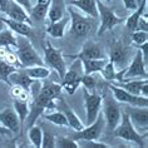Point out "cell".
I'll return each mask as SVG.
<instances>
[{
    "label": "cell",
    "mask_w": 148,
    "mask_h": 148,
    "mask_svg": "<svg viewBox=\"0 0 148 148\" xmlns=\"http://www.w3.org/2000/svg\"><path fill=\"white\" fill-rule=\"evenodd\" d=\"M114 136L118 137L121 139H124V140H128V142H132L137 144L139 147H146V137L147 134H140L136 131L134 125L129 119L128 114L125 112H122V116H121V122L118 123V125L114 128Z\"/></svg>",
    "instance_id": "cell-1"
},
{
    "label": "cell",
    "mask_w": 148,
    "mask_h": 148,
    "mask_svg": "<svg viewBox=\"0 0 148 148\" xmlns=\"http://www.w3.org/2000/svg\"><path fill=\"white\" fill-rule=\"evenodd\" d=\"M18 60L21 68H28V66H34V65H44V60L42 57H39L38 51L33 47L27 36H21L18 39Z\"/></svg>",
    "instance_id": "cell-2"
},
{
    "label": "cell",
    "mask_w": 148,
    "mask_h": 148,
    "mask_svg": "<svg viewBox=\"0 0 148 148\" xmlns=\"http://www.w3.org/2000/svg\"><path fill=\"white\" fill-rule=\"evenodd\" d=\"M57 108V104H55V101H51V99H48L47 97H44L38 92L36 94L33 95V101L32 104L29 107V114L27 117V122L28 127H32V125L35 124L36 119L44 113L45 109H54Z\"/></svg>",
    "instance_id": "cell-3"
},
{
    "label": "cell",
    "mask_w": 148,
    "mask_h": 148,
    "mask_svg": "<svg viewBox=\"0 0 148 148\" xmlns=\"http://www.w3.org/2000/svg\"><path fill=\"white\" fill-rule=\"evenodd\" d=\"M102 106H103V117H104V121L107 122V128H108L109 132H113L114 128L121 122L122 112H121L119 104L114 99L113 95L106 94L103 97Z\"/></svg>",
    "instance_id": "cell-4"
},
{
    "label": "cell",
    "mask_w": 148,
    "mask_h": 148,
    "mask_svg": "<svg viewBox=\"0 0 148 148\" xmlns=\"http://www.w3.org/2000/svg\"><path fill=\"white\" fill-rule=\"evenodd\" d=\"M44 63L47 64L48 68L54 69L60 78H63L64 73L66 72L64 55H63L62 50L54 48L48 40L45 42V47H44Z\"/></svg>",
    "instance_id": "cell-5"
},
{
    "label": "cell",
    "mask_w": 148,
    "mask_h": 148,
    "mask_svg": "<svg viewBox=\"0 0 148 148\" xmlns=\"http://www.w3.org/2000/svg\"><path fill=\"white\" fill-rule=\"evenodd\" d=\"M97 8H98V18H101V24H99L98 35H102L103 33L112 30V29L118 24H122L124 21V19H122L113 12L112 8L107 6L106 4H103L102 0H97Z\"/></svg>",
    "instance_id": "cell-6"
},
{
    "label": "cell",
    "mask_w": 148,
    "mask_h": 148,
    "mask_svg": "<svg viewBox=\"0 0 148 148\" xmlns=\"http://www.w3.org/2000/svg\"><path fill=\"white\" fill-rule=\"evenodd\" d=\"M83 68H82V62L79 59H74L72 68L66 69L62 78V88L68 92V94H74L75 90L80 86V79L83 75Z\"/></svg>",
    "instance_id": "cell-7"
},
{
    "label": "cell",
    "mask_w": 148,
    "mask_h": 148,
    "mask_svg": "<svg viewBox=\"0 0 148 148\" xmlns=\"http://www.w3.org/2000/svg\"><path fill=\"white\" fill-rule=\"evenodd\" d=\"M83 99H84V107H86V124H90L97 119L99 110L102 107L103 97L97 94L95 92H89L83 87Z\"/></svg>",
    "instance_id": "cell-8"
},
{
    "label": "cell",
    "mask_w": 148,
    "mask_h": 148,
    "mask_svg": "<svg viewBox=\"0 0 148 148\" xmlns=\"http://www.w3.org/2000/svg\"><path fill=\"white\" fill-rule=\"evenodd\" d=\"M66 13H69L70 23H72L70 33H73L75 36H84L89 33L92 25H93L92 24V18L82 15L72 6H66Z\"/></svg>",
    "instance_id": "cell-9"
},
{
    "label": "cell",
    "mask_w": 148,
    "mask_h": 148,
    "mask_svg": "<svg viewBox=\"0 0 148 148\" xmlns=\"http://www.w3.org/2000/svg\"><path fill=\"white\" fill-rule=\"evenodd\" d=\"M147 77H148L147 64L144 63V59H143V55H142V53H140V50L137 49L136 55H134V58H133L132 63L124 70L123 80H122V82L131 80V79H134V78L146 79Z\"/></svg>",
    "instance_id": "cell-10"
},
{
    "label": "cell",
    "mask_w": 148,
    "mask_h": 148,
    "mask_svg": "<svg viewBox=\"0 0 148 148\" xmlns=\"http://www.w3.org/2000/svg\"><path fill=\"white\" fill-rule=\"evenodd\" d=\"M109 89L113 93L114 99L119 103H124V104L133 106V107H147L148 106V99L146 97L134 95L127 90H124L123 88L114 86V84H110Z\"/></svg>",
    "instance_id": "cell-11"
},
{
    "label": "cell",
    "mask_w": 148,
    "mask_h": 148,
    "mask_svg": "<svg viewBox=\"0 0 148 148\" xmlns=\"http://www.w3.org/2000/svg\"><path fill=\"white\" fill-rule=\"evenodd\" d=\"M103 128H104V117L102 114H98L97 119L93 123L86 125L83 129H80L72 137L75 140H90V139H99L102 136Z\"/></svg>",
    "instance_id": "cell-12"
},
{
    "label": "cell",
    "mask_w": 148,
    "mask_h": 148,
    "mask_svg": "<svg viewBox=\"0 0 148 148\" xmlns=\"http://www.w3.org/2000/svg\"><path fill=\"white\" fill-rule=\"evenodd\" d=\"M72 59H101V58H106L104 51L101 48V45L94 42H87L83 45L82 50L75 55H68Z\"/></svg>",
    "instance_id": "cell-13"
},
{
    "label": "cell",
    "mask_w": 148,
    "mask_h": 148,
    "mask_svg": "<svg viewBox=\"0 0 148 148\" xmlns=\"http://www.w3.org/2000/svg\"><path fill=\"white\" fill-rule=\"evenodd\" d=\"M0 124L8 128L12 133H18L20 131V119L13 108H5L0 112Z\"/></svg>",
    "instance_id": "cell-14"
},
{
    "label": "cell",
    "mask_w": 148,
    "mask_h": 148,
    "mask_svg": "<svg viewBox=\"0 0 148 148\" xmlns=\"http://www.w3.org/2000/svg\"><path fill=\"white\" fill-rule=\"evenodd\" d=\"M125 113L128 114L129 119L132 123H136L138 127L143 128L144 131H147L148 125V109L147 107H139V108H132L131 106L125 107Z\"/></svg>",
    "instance_id": "cell-15"
},
{
    "label": "cell",
    "mask_w": 148,
    "mask_h": 148,
    "mask_svg": "<svg viewBox=\"0 0 148 148\" xmlns=\"http://www.w3.org/2000/svg\"><path fill=\"white\" fill-rule=\"evenodd\" d=\"M4 15L9 19H13V20H18V21H23V23H27V24H30L33 23L30 15L28 14V12L25 10L23 6L19 5L18 3H15L14 0H10V4L6 9V12L4 13Z\"/></svg>",
    "instance_id": "cell-16"
},
{
    "label": "cell",
    "mask_w": 148,
    "mask_h": 148,
    "mask_svg": "<svg viewBox=\"0 0 148 148\" xmlns=\"http://www.w3.org/2000/svg\"><path fill=\"white\" fill-rule=\"evenodd\" d=\"M0 19L3 20V23L6 25V28H9L12 32H14L15 34L20 35V36H29L33 35V29L30 24L23 23V21H18V20H13L9 19L6 16H0Z\"/></svg>",
    "instance_id": "cell-17"
},
{
    "label": "cell",
    "mask_w": 148,
    "mask_h": 148,
    "mask_svg": "<svg viewBox=\"0 0 148 148\" xmlns=\"http://www.w3.org/2000/svg\"><path fill=\"white\" fill-rule=\"evenodd\" d=\"M58 99H59V101H60V103H62V107H63V110H62V112L64 113L66 121H68V127L73 128L75 132H78V131H80V129H83L84 127H86L83 122L79 119V117L75 114V112H74V110L69 107L68 103H66L64 99L62 98V95H60V97H59Z\"/></svg>",
    "instance_id": "cell-18"
},
{
    "label": "cell",
    "mask_w": 148,
    "mask_h": 148,
    "mask_svg": "<svg viewBox=\"0 0 148 148\" xmlns=\"http://www.w3.org/2000/svg\"><path fill=\"white\" fill-rule=\"evenodd\" d=\"M35 80L32 79L28 75L27 73L20 69H16L9 75V86H18V87H21L23 89L25 90H30V87L32 84L34 83Z\"/></svg>",
    "instance_id": "cell-19"
},
{
    "label": "cell",
    "mask_w": 148,
    "mask_h": 148,
    "mask_svg": "<svg viewBox=\"0 0 148 148\" xmlns=\"http://www.w3.org/2000/svg\"><path fill=\"white\" fill-rule=\"evenodd\" d=\"M70 6L82 10L87 16L92 19H98V8L97 0H70Z\"/></svg>",
    "instance_id": "cell-20"
},
{
    "label": "cell",
    "mask_w": 148,
    "mask_h": 148,
    "mask_svg": "<svg viewBox=\"0 0 148 148\" xmlns=\"http://www.w3.org/2000/svg\"><path fill=\"white\" fill-rule=\"evenodd\" d=\"M70 23V18L69 16H64L60 20H57V21H51V23L47 27V34L50 35L51 38H55V39H59V38H63L65 34V29L68 27V24Z\"/></svg>",
    "instance_id": "cell-21"
},
{
    "label": "cell",
    "mask_w": 148,
    "mask_h": 148,
    "mask_svg": "<svg viewBox=\"0 0 148 148\" xmlns=\"http://www.w3.org/2000/svg\"><path fill=\"white\" fill-rule=\"evenodd\" d=\"M65 14H66L65 0H51L49 5V10H48V14H47L50 23L51 21L60 20L62 18L65 16Z\"/></svg>",
    "instance_id": "cell-22"
},
{
    "label": "cell",
    "mask_w": 148,
    "mask_h": 148,
    "mask_svg": "<svg viewBox=\"0 0 148 148\" xmlns=\"http://www.w3.org/2000/svg\"><path fill=\"white\" fill-rule=\"evenodd\" d=\"M108 59L114 65L124 64L125 59H127V49H125V47L121 42H114L112 48H110V54Z\"/></svg>",
    "instance_id": "cell-23"
},
{
    "label": "cell",
    "mask_w": 148,
    "mask_h": 148,
    "mask_svg": "<svg viewBox=\"0 0 148 148\" xmlns=\"http://www.w3.org/2000/svg\"><path fill=\"white\" fill-rule=\"evenodd\" d=\"M80 60V59H79ZM82 68L84 74H95L101 73L103 66L108 62L107 58H101V59H82Z\"/></svg>",
    "instance_id": "cell-24"
},
{
    "label": "cell",
    "mask_w": 148,
    "mask_h": 148,
    "mask_svg": "<svg viewBox=\"0 0 148 148\" xmlns=\"http://www.w3.org/2000/svg\"><path fill=\"white\" fill-rule=\"evenodd\" d=\"M51 0H38L36 4L33 6L29 12V15H30L32 20L35 21H43L45 19L48 10H49V5H50Z\"/></svg>",
    "instance_id": "cell-25"
},
{
    "label": "cell",
    "mask_w": 148,
    "mask_h": 148,
    "mask_svg": "<svg viewBox=\"0 0 148 148\" xmlns=\"http://www.w3.org/2000/svg\"><path fill=\"white\" fill-rule=\"evenodd\" d=\"M62 90L63 88L60 84L54 83V82H48L44 83L39 89V93L47 97L48 99H51V101H57V99L62 95Z\"/></svg>",
    "instance_id": "cell-26"
},
{
    "label": "cell",
    "mask_w": 148,
    "mask_h": 148,
    "mask_svg": "<svg viewBox=\"0 0 148 148\" xmlns=\"http://www.w3.org/2000/svg\"><path fill=\"white\" fill-rule=\"evenodd\" d=\"M124 70H121V72H117L116 70V65L113 64L112 62L108 59V62L106 63V65L103 66L102 69V75L103 78L106 80H108V82H114V80H117V82H122L123 80V74H124Z\"/></svg>",
    "instance_id": "cell-27"
},
{
    "label": "cell",
    "mask_w": 148,
    "mask_h": 148,
    "mask_svg": "<svg viewBox=\"0 0 148 148\" xmlns=\"http://www.w3.org/2000/svg\"><path fill=\"white\" fill-rule=\"evenodd\" d=\"M23 69L34 80L47 79L50 75V68H48L45 65H34V66H28V68H23Z\"/></svg>",
    "instance_id": "cell-28"
},
{
    "label": "cell",
    "mask_w": 148,
    "mask_h": 148,
    "mask_svg": "<svg viewBox=\"0 0 148 148\" xmlns=\"http://www.w3.org/2000/svg\"><path fill=\"white\" fill-rule=\"evenodd\" d=\"M146 6H147V0H143V1L138 5V8L136 10H133L131 15L125 19V27H127L129 30H136L137 23H138L139 18L143 15L144 10H146Z\"/></svg>",
    "instance_id": "cell-29"
},
{
    "label": "cell",
    "mask_w": 148,
    "mask_h": 148,
    "mask_svg": "<svg viewBox=\"0 0 148 148\" xmlns=\"http://www.w3.org/2000/svg\"><path fill=\"white\" fill-rule=\"evenodd\" d=\"M148 82V78L146 79H139V80H134V79H131V80H125V82H121V88H123L124 90L129 92V93L134 94V95H140V88L144 83Z\"/></svg>",
    "instance_id": "cell-30"
},
{
    "label": "cell",
    "mask_w": 148,
    "mask_h": 148,
    "mask_svg": "<svg viewBox=\"0 0 148 148\" xmlns=\"http://www.w3.org/2000/svg\"><path fill=\"white\" fill-rule=\"evenodd\" d=\"M18 45V39L9 28H4L0 32V48L1 47H15Z\"/></svg>",
    "instance_id": "cell-31"
},
{
    "label": "cell",
    "mask_w": 148,
    "mask_h": 148,
    "mask_svg": "<svg viewBox=\"0 0 148 148\" xmlns=\"http://www.w3.org/2000/svg\"><path fill=\"white\" fill-rule=\"evenodd\" d=\"M14 110L16 112L18 117L20 119V123H24L29 114V104L28 101H20V99H14Z\"/></svg>",
    "instance_id": "cell-32"
},
{
    "label": "cell",
    "mask_w": 148,
    "mask_h": 148,
    "mask_svg": "<svg viewBox=\"0 0 148 148\" xmlns=\"http://www.w3.org/2000/svg\"><path fill=\"white\" fill-rule=\"evenodd\" d=\"M28 137H29V140H30L34 147H36V148L42 147L43 132H42V128L40 127H38V125H32V127H29Z\"/></svg>",
    "instance_id": "cell-33"
},
{
    "label": "cell",
    "mask_w": 148,
    "mask_h": 148,
    "mask_svg": "<svg viewBox=\"0 0 148 148\" xmlns=\"http://www.w3.org/2000/svg\"><path fill=\"white\" fill-rule=\"evenodd\" d=\"M47 121H49L50 123H53L55 125H60V127H68V121L64 116L63 112H51V113H47L43 116Z\"/></svg>",
    "instance_id": "cell-34"
},
{
    "label": "cell",
    "mask_w": 148,
    "mask_h": 148,
    "mask_svg": "<svg viewBox=\"0 0 148 148\" xmlns=\"http://www.w3.org/2000/svg\"><path fill=\"white\" fill-rule=\"evenodd\" d=\"M16 69L18 68L15 65H12L5 60H3V59H0V80L9 84V75Z\"/></svg>",
    "instance_id": "cell-35"
},
{
    "label": "cell",
    "mask_w": 148,
    "mask_h": 148,
    "mask_svg": "<svg viewBox=\"0 0 148 148\" xmlns=\"http://www.w3.org/2000/svg\"><path fill=\"white\" fill-rule=\"evenodd\" d=\"M80 84H83V87L89 92H95L97 78L94 77V74H83L82 79H80Z\"/></svg>",
    "instance_id": "cell-36"
},
{
    "label": "cell",
    "mask_w": 148,
    "mask_h": 148,
    "mask_svg": "<svg viewBox=\"0 0 148 148\" xmlns=\"http://www.w3.org/2000/svg\"><path fill=\"white\" fill-rule=\"evenodd\" d=\"M55 147H63V148H79V144L75 139L68 138V137H59L55 138Z\"/></svg>",
    "instance_id": "cell-37"
},
{
    "label": "cell",
    "mask_w": 148,
    "mask_h": 148,
    "mask_svg": "<svg viewBox=\"0 0 148 148\" xmlns=\"http://www.w3.org/2000/svg\"><path fill=\"white\" fill-rule=\"evenodd\" d=\"M132 40L136 45H142L144 43H148V33L142 30H134L132 34Z\"/></svg>",
    "instance_id": "cell-38"
},
{
    "label": "cell",
    "mask_w": 148,
    "mask_h": 148,
    "mask_svg": "<svg viewBox=\"0 0 148 148\" xmlns=\"http://www.w3.org/2000/svg\"><path fill=\"white\" fill-rule=\"evenodd\" d=\"M79 147H89V148H107L108 144L99 142L98 139H90V140H77Z\"/></svg>",
    "instance_id": "cell-39"
},
{
    "label": "cell",
    "mask_w": 148,
    "mask_h": 148,
    "mask_svg": "<svg viewBox=\"0 0 148 148\" xmlns=\"http://www.w3.org/2000/svg\"><path fill=\"white\" fill-rule=\"evenodd\" d=\"M42 147L44 148H53L55 147V137L50 132L44 131L43 138H42Z\"/></svg>",
    "instance_id": "cell-40"
},
{
    "label": "cell",
    "mask_w": 148,
    "mask_h": 148,
    "mask_svg": "<svg viewBox=\"0 0 148 148\" xmlns=\"http://www.w3.org/2000/svg\"><path fill=\"white\" fill-rule=\"evenodd\" d=\"M136 30H142V32H148V21H147V16H140L138 23H137Z\"/></svg>",
    "instance_id": "cell-41"
},
{
    "label": "cell",
    "mask_w": 148,
    "mask_h": 148,
    "mask_svg": "<svg viewBox=\"0 0 148 148\" xmlns=\"http://www.w3.org/2000/svg\"><path fill=\"white\" fill-rule=\"evenodd\" d=\"M138 49L140 50V53L143 55V59H144V63H148V43H144L142 45H138Z\"/></svg>",
    "instance_id": "cell-42"
},
{
    "label": "cell",
    "mask_w": 148,
    "mask_h": 148,
    "mask_svg": "<svg viewBox=\"0 0 148 148\" xmlns=\"http://www.w3.org/2000/svg\"><path fill=\"white\" fill-rule=\"evenodd\" d=\"M123 4L125 6V9L132 10V12L138 8V4L136 3V0H123Z\"/></svg>",
    "instance_id": "cell-43"
},
{
    "label": "cell",
    "mask_w": 148,
    "mask_h": 148,
    "mask_svg": "<svg viewBox=\"0 0 148 148\" xmlns=\"http://www.w3.org/2000/svg\"><path fill=\"white\" fill-rule=\"evenodd\" d=\"M14 1L18 3L19 5H21L25 10H27V12H30V9H32V3H30V0H14Z\"/></svg>",
    "instance_id": "cell-44"
},
{
    "label": "cell",
    "mask_w": 148,
    "mask_h": 148,
    "mask_svg": "<svg viewBox=\"0 0 148 148\" xmlns=\"http://www.w3.org/2000/svg\"><path fill=\"white\" fill-rule=\"evenodd\" d=\"M10 4V0H0V13L4 14Z\"/></svg>",
    "instance_id": "cell-45"
},
{
    "label": "cell",
    "mask_w": 148,
    "mask_h": 148,
    "mask_svg": "<svg viewBox=\"0 0 148 148\" xmlns=\"http://www.w3.org/2000/svg\"><path fill=\"white\" fill-rule=\"evenodd\" d=\"M140 95L147 98V95H148V82L144 83L142 86V88H140Z\"/></svg>",
    "instance_id": "cell-46"
},
{
    "label": "cell",
    "mask_w": 148,
    "mask_h": 148,
    "mask_svg": "<svg viewBox=\"0 0 148 148\" xmlns=\"http://www.w3.org/2000/svg\"><path fill=\"white\" fill-rule=\"evenodd\" d=\"M0 134H3V136H10V134H12V132H10L8 128H5L4 125L0 124Z\"/></svg>",
    "instance_id": "cell-47"
},
{
    "label": "cell",
    "mask_w": 148,
    "mask_h": 148,
    "mask_svg": "<svg viewBox=\"0 0 148 148\" xmlns=\"http://www.w3.org/2000/svg\"><path fill=\"white\" fill-rule=\"evenodd\" d=\"M4 28H6V25H5L4 23H3V20H1V19H0V32H1Z\"/></svg>",
    "instance_id": "cell-48"
},
{
    "label": "cell",
    "mask_w": 148,
    "mask_h": 148,
    "mask_svg": "<svg viewBox=\"0 0 148 148\" xmlns=\"http://www.w3.org/2000/svg\"><path fill=\"white\" fill-rule=\"evenodd\" d=\"M142 1H143V0H136V3H137V4H138V5H139Z\"/></svg>",
    "instance_id": "cell-49"
},
{
    "label": "cell",
    "mask_w": 148,
    "mask_h": 148,
    "mask_svg": "<svg viewBox=\"0 0 148 148\" xmlns=\"http://www.w3.org/2000/svg\"><path fill=\"white\" fill-rule=\"evenodd\" d=\"M104 1H107V3H110V1H112V0H104Z\"/></svg>",
    "instance_id": "cell-50"
}]
</instances>
